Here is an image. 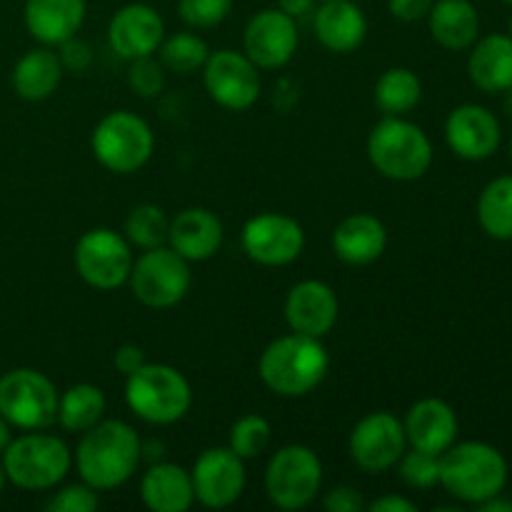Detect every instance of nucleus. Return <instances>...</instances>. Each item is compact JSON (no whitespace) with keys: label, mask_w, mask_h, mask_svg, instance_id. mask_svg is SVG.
<instances>
[{"label":"nucleus","mask_w":512,"mask_h":512,"mask_svg":"<svg viewBox=\"0 0 512 512\" xmlns=\"http://www.w3.org/2000/svg\"><path fill=\"white\" fill-rule=\"evenodd\" d=\"M425 20L445 50H468L480 38V15L470 0H435Z\"/></svg>","instance_id":"nucleus-27"},{"label":"nucleus","mask_w":512,"mask_h":512,"mask_svg":"<svg viewBox=\"0 0 512 512\" xmlns=\"http://www.w3.org/2000/svg\"><path fill=\"white\" fill-rule=\"evenodd\" d=\"M243 253L263 268H283L303 255L305 230L285 213H258L240 230Z\"/></svg>","instance_id":"nucleus-14"},{"label":"nucleus","mask_w":512,"mask_h":512,"mask_svg":"<svg viewBox=\"0 0 512 512\" xmlns=\"http://www.w3.org/2000/svg\"><path fill=\"white\" fill-rule=\"evenodd\" d=\"M323 508L328 512H363L368 503H365L360 490L350 488V485H335L325 493Z\"/></svg>","instance_id":"nucleus-40"},{"label":"nucleus","mask_w":512,"mask_h":512,"mask_svg":"<svg viewBox=\"0 0 512 512\" xmlns=\"http://www.w3.org/2000/svg\"><path fill=\"white\" fill-rule=\"evenodd\" d=\"M190 478L195 500L210 510H225L238 503L248 483L245 460L238 458L228 445L203 450L190 468Z\"/></svg>","instance_id":"nucleus-15"},{"label":"nucleus","mask_w":512,"mask_h":512,"mask_svg":"<svg viewBox=\"0 0 512 512\" xmlns=\"http://www.w3.org/2000/svg\"><path fill=\"white\" fill-rule=\"evenodd\" d=\"M323 488V463L308 445L275 450L265 468V495L278 510L293 512L315 503Z\"/></svg>","instance_id":"nucleus-8"},{"label":"nucleus","mask_w":512,"mask_h":512,"mask_svg":"<svg viewBox=\"0 0 512 512\" xmlns=\"http://www.w3.org/2000/svg\"><path fill=\"white\" fill-rule=\"evenodd\" d=\"M165 38V23L158 10L148 3H128L108 23V43L123 60L158 53Z\"/></svg>","instance_id":"nucleus-19"},{"label":"nucleus","mask_w":512,"mask_h":512,"mask_svg":"<svg viewBox=\"0 0 512 512\" xmlns=\"http://www.w3.org/2000/svg\"><path fill=\"white\" fill-rule=\"evenodd\" d=\"M283 313L293 333L325 338L338 323L340 300L323 280H300L285 295Z\"/></svg>","instance_id":"nucleus-18"},{"label":"nucleus","mask_w":512,"mask_h":512,"mask_svg":"<svg viewBox=\"0 0 512 512\" xmlns=\"http://www.w3.org/2000/svg\"><path fill=\"white\" fill-rule=\"evenodd\" d=\"M145 363H148V360H145V350L135 343L120 345L113 355L115 370H118V373H123L125 378H128L130 373H135L138 368H143Z\"/></svg>","instance_id":"nucleus-42"},{"label":"nucleus","mask_w":512,"mask_h":512,"mask_svg":"<svg viewBox=\"0 0 512 512\" xmlns=\"http://www.w3.org/2000/svg\"><path fill=\"white\" fill-rule=\"evenodd\" d=\"M468 75L483 93L498 95L512 88V38L490 33L470 45Z\"/></svg>","instance_id":"nucleus-26"},{"label":"nucleus","mask_w":512,"mask_h":512,"mask_svg":"<svg viewBox=\"0 0 512 512\" xmlns=\"http://www.w3.org/2000/svg\"><path fill=\"white\" fill-rule=\"evenodd\" d=\"M140 460L143 443L133 425L108 418L80 433V443L73 455L80 480L98 493L123 488L138 473Z\"/></svg>","instance_id":"nucleus-1"},{"label":"nucleus","mask_w":512,"mask_h":512,"mask_svg":"<svg viewBox=\"0 0 512 512\" xmlns=\"http://www.w3.org/2000/svg\"><path fill=\"white\" fill-rule=\"evenodd\" d=\"M105 410H108V400H105V393L98 385H70L58 398V420L55 423L68 430V433L80 435L93 428V425H98L105 418Z\"/></svg>","instance_id":"nucleus-29"},{"label":"nucleus","mask_w":512,"mask_h":512,"mask_svg":"<svg viewBox=\"0 0 512 512\" xmlns=\"http://www.w3.org/2000/svg\"><path fill=\"white\" fill-rule=\"evenodd\" d=\"M508 35L512 38V18H510V23H508Z\"/></svg>","instance_id":"nucleus-49"},{"label":"nucleus","mask_w":512,"mask_h":512,"mask_svg":"<svg viewBox=\"0 0 512 512\" xmlns=\"http://www.w3.org/2000/svg\"><path fill=\"white\" fill-rule=\"evenodd\" d=\"M420 98H423V83H420L418 73L403 68V65L388 68L375 80L373 100L385 115L410 113L413 108H418Z\"/></svg>","instance_id":"nucleus-30"},{"label":"nucleus","mask_w":512,"mask_h":512,"mask_svg":"<svg viewBox=\"0 0 512 512\" xmlns=\"http://www.w3.org/2000/svg\"><path fill=\"white\" fill-rule=\"evenodd\" d=\"M98 508H100L98 490L85 485L83 480L75 485H65L63 490L50 495V500L45 503V510L48 512H93Z\"/></svg>","instance_id":"nucleus-38"},{"label":"nucleus","mask_w":512,"mask_h":512,"mask_svg":"<svg viewBox=\"0 0 512 512\" xmlns=\"http://www.w3.org/2000/svg\"><path fill=\"white\" fill-rule=\"evenodd\" d=\"M445 140L458 158L480 163L493 158L495 150L500 148L503 130L493 110L478 103H465L450 110L445 120Z\"/></svg>","instance_id":"nucleus-17"},{"label":"nucleus","mask_w":512,"mask_h":512,"mask_svg":"<svg viewBox=\"0 0 512 512\" xmlns=\"http://www.w3.org/2000/svg\"><path fill=\"white\" fill-rule=\"evenodd\" d=\"M225 228L223 220L210 208H193L180 210L175 218H170L168 245L178 255H183L188 263H205L215 258L223 245Z\"/></svg>","instance_id":"nucleus-20"},{"label":"nucleus","mask_w":512,"mask_h":512,"mask_svg":"<svg viewBox=\"0 0 512 512\" xmlns=\"http://www.w3.org/2000/svg\"><path fill=\"white\" fill-rule=\"evenodd\" d=\"M318 3H323V0H318Z\"/></svg>","instance_id":"nucleus-52"},{"label":"nucleus","mask_w":512,"mask_h":512,"mask_svg":"<svg viewBox=\"0 0 512 512\" xmlns=\"http://www.w3.org/2000/svg\"><path fill=\"white\" fill-rule=\"evenodd\" d=\"M63 73L65 70L58 53L43 45V48L28 50L15 63L10 83H13V90L20 98L30 100V103H40V100H48L60 88Z\"/></svg>","instance_id":"nucleus-28"},{"label":"nucleus","mask_w":512,"mask_h":512,"mask_svg":"<svg viewBox=\"0 0 512 512\" xmlns=\"http://www.w3.org/2000/svg\"><path fill=\"white\" fill-rule=\"evenodd\" d=\"M400 480L413 490H430L440 485V455L425 450H405L398 460Z\"/></svg>","instance_id":"nucleus-35"},{"label":"nucleus","mask_w":512,"mask_h":512,"mask_svg":"<svg viewBox=\"0 0 512 512\" xmlns=\"http://www.w3.org/2000/svg\"><path fill=\"white\" fill-rule=\"evenodd\" d=\"M368 160L383 178L395 183L420 180L433 165V143L420 125L403 115H385L368 135Z\"/></svg>","instance_id":"nucleus-4"},{"label":"nucleus","mask_w":512,"mask_h":512,"mask_svg":"<svg viewBox=\"0 0 512 512\" xmlns=\"http://www.w3.org/2000/svg\"><path fill=\"white\" fill-rule=\"evenodd\" d=\"M85 13V0H25L23 23L30 38L53 48L83 28Z\"/></svg>","instance_id":"nucleus-23"},{"label":"nucleus","mask_w":512,"mask_h":512,"mask_svg":"<svg viewBox=\"0 0 512 512\" xmlns=\"http://www.w3.org/2000/svg\"><path fill=\"white\" fill-rule=\"evenodd\" d=\"M3 485H5V470H3V463H0V493H3Z\"/></svg>","instance_id":"nucleus-48"},{"label":"nucleus","mask_w":512,"mask_h":512,"mask_svg":"<svg viewBox=\"0 0 512 512\" xmlns=\"http://www.w3.org/2000/svg\"><path fill=\"white\" fill-rule=\"evenodd\" d=\"M58 388L35 368L0 375V415L18 430H45L58 420Z\"/></svg>","instance_id":"nucleus-10"},{"label":"nucleus","mask_w":512,"mask_h":512,"mask_svg":"<svg viewBox=\"0 0 512 512\" xmlns=\"http://www.w3.org/2000/svg\"><path fill=\"white\" fill-rule=\"evenodd\" d=\"M408 445L425 453L443 455L458 440V413L440 398H423L410 405L403 420Z\"/></svg>","instance_id":"nucleus-21"},{"label":"nucleus","mask_w":512,"mask_h":512,"mask_svg":"<svg viewBox=\"0 0 512 512\" xmlns=\"http://www.w3.org/2000/svg\"><path fill=\"white\" fill-rule=\"evenodd\" d=\"M315 3H318V0H280L278 8L283 10L285 15H290L293 20H298L303 18V15L313 13Z\"/></svg>","instance_id":"nucleus-44"},{"label":"nucleus","mask_w":512,"mask_h":512,"mask_svg":"<svg viewBox=\"0 0 512 512\" xmlns=\"http://www.w3.org/2000/svg\"><path fill=\"white\" fill-rule=\"evenodd\" d=\"M510 163H512V138H510Z\"/></svg>","instance_id":"nucleus-50"},{"label":"nucleus","mask_w":512,"mask_h":512,"mask_svg":"<svg viewBox=\"0 0 512 512\" xmlns=\"http://www.w3.org/2000/svg\"><path fill=\"white\" fill-rule=\"evenodd\" d=\"M128 85L140 95V98H158L165 90V73L155 55H143V58L128 60Z\"/></svg>","instance_id":"nucleus-37"},{"label":"nucleus","mask_w":512,"mask_h":512,"mask_svg":"<svg viewBox=\"0 0 512 512\" xmlns=\"http://www.w3.org/2000/svg\"><path fill=\"white\" fill-rule=\"evenodd\" d=\"M503 3H508V5H512V0H503Z\"/></svg>","instance_id":"nucleus-51"},{"label":"nucleus","mask_w":512,"mask_h":512,"mask_svg":"<svg viewBox=\"0 0 512 512\" xmlns=\"http://www.w3.org/2000/svg\"><path fill=\"white\" fill-rule=\"evenodd\" d=\"M73 468V453L65 440L43 430H25L3 450L5 480L20 490L40 493L63 483Z\"/></svg>","instance_id":"nucleus-6"},{"label":"nucleus","mask_w":512,"mask_h":512,"mask_svg":"<svg viewBox=\"0 0 512 512\" xmlns=\"http://www.w3.org/2000/svg\"><path fill=\"white\" fill-rule=\"evenodd\" d=\"M10 428H13V425H10L8 420L0 415V455H3V450L8 448L10 440H13V433H10Z\"/></svg>","instance_id":"nucleus-46"},{"label":"nucleus","mask_w":512,"mask_h":512,"mask_svg":"<svg viewBox=\"0 0 512 512\" xmlns=\"http://www.w3.org/2000/svg\"><path fill=\"white\" fill-rule=\"evenodd\" d=\"M435 0H388V13L400 23H418L428 18Z\"/></svg>","instance_id":"nucleus-41"},{"label":"nucleus","mask_w":512,"mask_h":512,"mask_svg":"<svg viewBox=\"0 0 512 512\" xmlns=\"http://www.w3.org/2000/svg\"><path fill=\"white\" fill-rule=\"evenodd\" d=\"M440 485L455 500L478 508L508 485V460L483 440L453 443L440 455Z\"/></svg>","instance_id":"nucleus-3"},{"label":"nucleus","mask_w":512,"mask_h":512,"mask_svg":"<svg viewBox=\"0 0 512 512\" xmlns=\"http://www.w3.org/2000/svg\"><path fill=\"white\" fill-rule=\"evenodd\" d=\"M475 213L488 238L512 240V175H500L480 190Z\"/></svg>","instance_id":"nucleus-31"},{"label":"nucleus","mask_w":512,"mask_h":512,"mask_svg":"<svg viewBox=\"0 0 512 512\" xmlns=\"http://www.w3.org/2000/svg\"><path fill=\"white\" fill-rule=\"evenodd\" d=\"M130 290L135 300L150 310H168L183 303L193 285L190 263L170 245L143 250L130 270Z\"/></svg>","instance_id":"nucleus-9"},{"label":"nucleus","mask_w":512,"mask_h":512,"mask_svg":"<svg viewBox=\"0 0 512 512\" xmlns=\"http://www.w3.org/2000/svg\"><path fill=\"white\" fill-rule=\"evenodd\" d=\"M125 403L145 423L173 425L193 408V388L173 365L145 363L125 378Z\"/></svg>","instance_id":"nucleus-5"},{"label":"nucleus","mask_w":512,"mask_h":512,"mask_svg":"<svg viewBox=\"0 0 512 512\" xmlns=\"http://www.w3.org/2000/svg\"><path fill=\"white\" fill-rule=\"evenodd\" d=\"M270 443H273V425L258 413L243 415V418L235 420L228 435V448L243 460L260 458L270 448Z\"/></svg>","instance_id":"nucleus-34"},{"label":"nucleus","mask_w":512,"mask_h":512,"mask_svg":"<svg viewBox=\"0 0 512 512\" xmlns=\"http://www.w3.org/2000/svg\"><path fill=\"white\" fill-rule=\"evenodd\" d=\"M203 85L210 100L230 113L250 110L260 98V68L240 50H215L203 65Z\"/></svg>","instance_id":"nucleus-12"},{"label":"nucleus","mask_w":512,"mask_h":512,"mask_svg":"<svg viewBox=\"0 0 512 512\" xmlns=\"http://www.w3.org/2000/svg\"><path fill=\"white\" fill-rule=\"evenodd\" d=\"M168 230H170V218L165 215V210L155 203H140L125 218L123 235L128 238V243L133 248L150 250L160 248V245H168Z\"/></svg>","instance_id":"nucleus-32"},{"label":"nucleus","mask_w":512,"mask_h":512,"mask_svg":"<svg viewBox=\"0 0 512 512\" xmlns=\"http://www.w3.org/2000/svg\"><path fill=\"white\" fill-rule=\"evenodd\" d=\"M478 510L480 512H512V500L503 498V493H500V495H495V498L480 503Z\"/></svg>","instance_id":"nucleus-45"},{"label":"nucleus","mask_w":512,"mask_h":512,"mask_svg":"<svg viewBox=\"0 0 512 512\" xmlns=\"http://www.w3.org/2000/svg\"><path fill=\"white\" fill-rule=\"evenodd\" d=\"M405 450H408V438H405L403 420H398L388 410L368 413L350 430V460L368 475L393 470L398 460L403 458Z\"/></svg>","instance_id":"nucleus-13"},{"label":"nucleus","mask_w":512,"mask_h":512,"mask_svg":"<svg viewBox=\"0 0 512 512\" xmlns=\"http://www.w3.org/2000/svg\"><path fill=\"white\" fill-rule=\"evenodd\" d=\"M370 512H418V505L413 500H408L405 495H383V498H375L373 503H368Z\"/></svg>","instance_id":"nucleus-43"},{"label":"nucleus","mask_w":512,"mask_h":512,"mask_svg":"<svg viewBox=\"0 0 512 512\" xmlns=\"http://www.w3.org/2000/svg\"><path fill=\"white\" fill-rule=\"evenodd\" d=\"M178 13L190 28H218L233 13V0H178Z\"/></svg>","instance_id":"nucleus-36"},{"label":"nucleus","mask_w":512,"mask_h":512,"mask_svg":"<svg viewBox=\"0 0 512 512\" xmlns=\"http://www.w3.org/2000/svg\"><path fill=\"white\" fill-rule=\"evenodd\" d=\"M58 58L63 63V70L80 75L93 65V48L85 40H80L78 35H73V38L63 40L58 45Z\"/></svg>","instance_id":"nucleus-39"},{"label":"nucleus","mask_w":512,"mask_h":512,"mask_svg":"<svg viewBox=\"0 0 512 512\" xmlns=\"http://www.w3.org/2000/svg\"><path fill=\"white\" fill-rule=\"evenodd\" d=\"M90 150L110 173L133 175L153 158L155 133L140 115L130 110H113L103 115L90 133Z\"/></svg>","instance_id":"nucleus-7"},{"label":"nucleus","mask_w":512,"mask_h":512,"mask_svg":"<svg viewBox=\"0 0 512 512\" xmlns=\"http://www.w3.org/2000/svg\"><path fill=\"white\" fill-rule=\"evenodd\" d=\"M330 370V355L323 338L293 333L265 345L258 373L265 388L280 398H305L323 385Z\"/></svg>","instance_id":"nucleus-2"},{"label":"nucleus","mask_w":512,"mask_h":512,"mask_svg":"<svg viewBox=\"0 0 512 512\" xmlns=\"http://www.w3.org/2000/svg\"><path fill=\"white\" fill-rule=\"evenodd\" d=\"M298 25L280 8H263L243 30V53L260 70L285 68L298 50Z\"/></svg>","instance_id":"nucleus-16"},{"label":"nucleus","mask_w":512,"mask_h":512,"mask_svg":"<svg viewBox=\"0 0 512 512\" xmlns=\"http://www.w3.org/2000/svg\"><path fill=\"white\" fill-rule=\"evenodd\" d=\"M313 30L330 53H355L368 38V18L353 0H323L313 13Z\"/></svg>","instance_id":"nucleus-22"},{"label":"nucleus","mask_w":512,"mask_h":512,"mask_svg":"<svg viewBox=\"0 0 512 512\" xmlns=\"http://www.w3.org/2000/svg\"><path fill=\"white\" fill-rule=\"evenodd\" d=\"M208 55V43L195 33L165 35L158 48V60L163 68L178 75H193L195 70H203Z\"/></svg>","instance_id":"nucleus-33"},{"label":"nucleus","mask_w":512,"mask_h":512,"mask_svg":"<svg viewBox=\"0 0 512 512\" xmlns=\"http://www.w3.org/2000/svg\"><path fill=\"white\" fill-rule=\"evenodd\" d=\"M140 500L153 512H188L195 503L190 470L175 463H153L140 478Z\"/></svg>","instance_id":"nucleus-25"},{"label":"nucleus","mask_w":512,"mask_h":512,"mask_svg":"<svg viewBox=\"0 0 512 512\" xmlns=\"http://www.w3.org/2000/svg\"><path fill=\"white\" fill-rule=\"evenodd\" d=\"M503 108H505V113H508V115H512V88H510V90H505V100H503Z\"/></svg>","instance_id":"nucleus-47"},{"label":"nucleus","mask_w":512,"mask_h":512,"mask_svg":"<svg viewBox=\"0 0 512 512\" xmlns=\"http://www.w3.org/2000/svg\"><path fill=\"white\" fill-rule=\"evenodd\" d=\"M388 248V230L383 220L370 213H353L333 230V253L345 265L363 268L383 258Z\"/></svg>","instance_id":"nucleus-24"},{"label":"nucleus","mask_w":512,"mask_h":512,"mask_svg":"<svg viewBox=\"0 0 512 512\" xmlns=\"http://www.w3.org/2000/svg\"><path fill=\"white\" fill-rule=\"evenodd\" d=\"M73 263L85 285L95 290H118L133 270V245L123 233L110 228H90L78 238Z\"/></svg>","instance_id":"nucleus-11"}]
</instances>
